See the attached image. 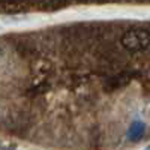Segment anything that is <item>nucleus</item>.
Segmentation results:
<instances>
[{"label":"nucleus","mask_w":150,"mask_h":150,"mask_svg":"<svg viewBox=\"0 0 150 150\" xmlns=\"http://www.w3.org/2000/svg\"><path fill=\"white\" fill-rule=\"evenodd\" d=\"M149 149H150V144H149Z\"/></svg>","instance_id":"7ed1b4c3"},{"label":"nucleus","mask_w":150,"mask_h":150,"mask_svg":"<svg viewBox=\"0 0 150 150\" xmlns=\"http://www.w3.org/2000/svg\"><path fill=\"white\" fill-rule=\"evenodd\" d=\"M144 131H146L144 123L141 120H134V123L131 125V128L128 131V138L132 141H138L144 135Z\"/></svg>","instance_id":"f03ea898"},{"label":"nucleus","mask_w":150,"mask_h":150,"mask_svg":"<svg viewBox=\"0 0 150 150\" xmlns=\"http://www.w3.org/2000/svg\"><path fill=\"white\" fill-rule=\"evenodd\" d=\"M122 44L131 51H140L150 44V35L146 30H129L123 35Z\"/></svg>","instance_id":"f257e3e1"}]
</instances>
